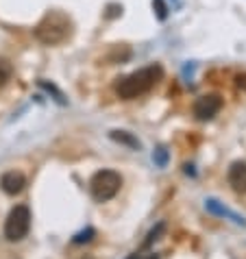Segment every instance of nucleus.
Listing matches in <instances>:
<instances>
[{
  "mask_svg": "<svg viewBox=\"0 0 246 259\" xmlns=\"http://www.w3.org/2000/svg\"><path fill=\"white\" fill-rule=\"evenodd\" d=\"M24 185H26L24 175H22V172H16V170L5 172L3 179H0V188H3L5 194H9V196H16V194H20L24 190Z\"/></svg>",
  "mask_w": 246,
  "mask_h": 259,
  "instance_id": "obj_6",
  "label": "nucleus"
},
{
  "mask_svg": "<svg viewBox=\"0 0 246 259\" xmlns=\"http://www.w3.org/2000/svg\"><path fill=\"white\" fill-rule=\"evenodd\" d=\"M94 233H96V231H94V229L90 227V229H85V231L76 233V235H74V240H72V242H74V244H83V242H90L92 237H94Z\"/></svg>",
  "mask_w": 246,
  "mask_h": 259,
  "instance_id": "obj_12",
  "label": "nucleus"
},
{
  "mask_svg": "<svg viewBox=\"0 0 246 259\" xmlns=\"http://www.w3.org/2000/svg\"><path fill=\"white\" fill-rule=\"evenodd\" d=\"M118 11H122V7H118V5H109V18H111V16H118Z\"/></svg>",
  "mask_w": 246,
  "mask_h": 259,
  "instance_id": "obj_17",
  "label": "nucleus"
},
{
  "mask_svg": "<svg viewBox=\"0 0 246 259\" xmlns=\"http://www.w3.org/2000/svg\"><path fill=\"white\" fill-rule=\"evenodd\" d=\"M155 7H157V16H159V20H163V18H166V11H168V9H166V5L161 3V0H155Z\"/></svg>",
  "mask_w": 246,
  "mask_h": 259,
  "instance_id": "obj_14",
  "label": "nucleus"
},
{
  "mask_svg": "<svg viewBox=\"0 0 246 259\" xmlns=\"http://www.w3.org/2000/svg\"><path fill=\"white\" fill-rule=\"evenodd\" d=\"M222 109V98L218 94H207V96H200L196 103H194V116L198 120L207 122L212 120L214 116H218V111Z\"/></svg>",
  "mask_w": 246,
  "mask_h": 259,
  "instance_id": "obj_5",
  "label": "nucleus"
},
{
  "mask_svg": "<svg viewBox=\"0 0 246 259\" xmlns=\"http://www.w3.org/2000/svg\"><path fill=\"white\" fill-rule=\"evenodd\" d=\"M235 85H237L240 90L246 92V74H237V76H235Z\"/></svg>",
  "mask_w": 246,
  "mask_h": 259,
  "instance_id": "obj_15",
  "label": "nucleus"
},
{
  "mask_svg": "<svg viewBox=\"0 0 246 259\" xmlns=\"http://www.w3.org/2000/svg\"><path fill=\"white\" fill-rule=\"evenodd\" d=\"M109 138L113 142H118V144H125V146H131V148H140L142 144L137 138H133L131 133H127V131H111L109 133Z\"/></svg>",
  "mask_w": 246,
  "mask_h": 259,
  "instance_id": "obj_8",
  "label": "nucleus"
},
{
  "mask_svg": "<svg viewBox=\"0 0 246 259\" xmlns=\"http://www.w3.org/2000/svg\"><path fill=\"white\" fill-rule=\"evenodd\" d=\"M39 85H42V88H44V90L48 92V94H53V96H55V100H57V103H59V105H66V96H63L61 92L57 90L53 83H48V81H39Z\"/></svg>",
  "mask_w": 246,
  "mask_h": 259,
  "instance_id": "obj_10",
  "label": "nucleus"
},
{
  "mask_svg": "<svg viewBox=\"0 0 246 259\" xmlns=\"http://www.w3.org/2000/svg\"><path fill=\"white\" fill-rule=\"evenodd\" d=\"M161 231H163V222H161V225H157V229H153V231L148 233V240L144 242V248H148L150 244H153V242L157 240V237H159V233H161Z\"/></svg>",
  "mask_w": 246,
  "mask_h": 259,
  "instance_id": "obj_13",
  "label": "nucleus"
},
{
  "mask_svg": "<svg viewBox=\"0 0 246 259\" xmlns=\"http://www.w3.org/2000/svg\"><path fill=\"white\" fill-rule=\"evenodd\" d=\"M68 35H70V20L63 13H57V11H50L35 28V37L42 44H48V46L61 44Z\"/></svg>",
  "mask_w": 246,
  "mask_h": 259,
  "instance_id": "obj_2",
  "label": "nucleus"
},
{
  "mask_svg": "<svg viewBox=\"0 0 246 259\" xmlns=\"http://www.w3.org/2000/svg\"><path fill=\"white\" fill-rule=\"evenodd\" d=\"M9 76H11V66L5 59H0V88L9 81Z\"/></svg>",
  "mask_w": 246,
  "mask_h": 259,
  "instance_id": "obj_11",
  "label": "nucleus"
},
{
  "mask_svg": "<svg viewBox=\"0 0 246 259\" xmlns=\"http://www.w3.org/2000/svg\"><path fill=\"white\" fill-rule=\"evenodd\" d=\"M155 159H157L159 165H163V163H166V150H163V148H159L157 153H155Z\"/></svg>",
  "mask_w": 246,
  "mask_h": 259,
  "instance_id": "obj_16",
  "label": "nucleus"
},
{
  "mask_svg": "<svg viewBox=\"0 0 246 259\" xmlns=\"http://www.w3.org/2000/svg\"><path fill=\"white\" fill-rule=\"evenodd\" d=\"M161 76H163L161 66L153 63V66L142 68V70L133 72V74L120 78V81L115 83V94L125 100L137 98V96H142V94H146V92L153 90L155 85L161 81Z\"/></svg>",
  "mask_w": 246,
  "mask_h": 259,
  "instance_id": "obj_1",
  "label": "nucleus"
},
{
  "mask_svg": "<svg viewBox=\"0 0 246 259\" xmlns=\"http://www.w3.org/2000/svg\"><path fill=\"white\" fill-rule=\"evenodd\" d=\"M120 188H122V177L113 170H100L90 181V192L94 200H98V203L111 200L120 192Z\"/></svg>",
  "mask_w": 246,
  "mask_h": 259,
  "instance_id": "obj_3",
  "label": "nucleus"
},
{
  "mask_svg": "<svg viewBox=\"0 0 246 259\" xmlns=\"http://www.w3.org/2000/svg\"><path fill=\"white\" fill-rule=\"evenodd\" d=\"M229 185L237 194H246V161H233L229 168Z\"/></svg>",
  "mask_w": 246,
  "mask_h": 259,
  "instance_id": "obj_7",
  "label": "nucleus"
},
{
  "mask_svg": "<svg viewBox=\"0 0 246 259\" xmlns=\"http://www.w3.org/2000/svg\"><path fill=\"white\" fill-rule=\"evenodd\" d=\"M207 209H209V211H214V213H220V215H229V218H233L235 222L244 225V220H242V218H237V215H233L231 211H227L224 207H220V205H218V200H207Z\"/></svg>",
  "mask_w": 246,
  "mask_h": 259,
  "instance_id": "obj_9",
  "label": "nucleus"
},
{
  "mask_svg": "<svg viewBox=\"0 0 246 259\" xmlns=\"http://www.w3.org/2000/svg\"><path fill=\"white\" fill-rule=\"evenodd\" d=\"M28 229H31V209L26 205L13 207L5 220V237L9 242H20L26 237Z\"/></svg>",
  "mask_w": 246,
  "mask_h": 259,
  "instance_id": "obj_4",
  "label": "nucleus"
}]
</instances>
